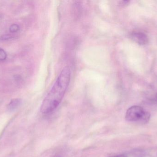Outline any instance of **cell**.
Returning a JSON list of instances; mask_svg holds the SVG:
<instances>
[{"label":"cell","instance_id":"6da1fadb","mask_svg":"<svg viewBox=\"0 0 157 157\" xmlns=\"http://www.w3.org/2000/svg\"><path fill=\"white\" fill-rule=\"evenodd\" d=\"M70 76V69L68 67H65L42 102L41 107L42 113H51L58 107L69 86Z\"/></svg>","mask_w":157,"mask_h":157},{"label":"cell","instance_id":"7a4b0ae2","mask_svg":"<svg viewBox=\"0 0 157 157\" xmlns=\"http://www.w3.org/2000/svg\"><path fill=\"white\" fill-rule=\"evenodd\" d=\"M150 115L146 112L143 108L138 105L129 107L126 112L125 119L129 122H135L139 120L147 122L149 119Z\"/></svg>","mask_w":157,"mask_h":157},{"label":"cell","instance_id":"3957f363","mask_svg":"<svg viewBox=\"0 0 157 157\" xmlns=\"http://www.w3.org/2000/svg\"><path fill=\"white\" fill-rule=\"evenodd\" d=\"M130 38L138 45H145L149 42L148 36L145 33L142 32H133L130 35Z\"/></svg>","mask_w":157,"mask_h":157},{"label":"cell","instance_id":"277c9868","mask_svg":"<svg viewBox=\"0 0 157 157\" xmlns=\"http://www.w3.org/2000/svg\"><path fill=\"white\" fill-rule=\"evenodd\" d=\"M21 103V100L19 99L12 100L8 105V107L10 111L14 110L20 105Z\"/></svg>","mask_w":157,"mask_h":157},{"label":"cell","instance_id":"5b68a950","mask_svg":"<svg viewBox=\"0 0 157 157\" xmlns=\"http://www.w3.org/2000/svg\"><path fill=\"white\" fill-rule=\"evenodd\" d=\"M9 30L11 32H16L18 31H19V26L17 25H16V24H14V25H12L10 27Z\"/></svg>","mask_w":157,"mask_h":157},{"label":"cell","instance_id":"8992f818","mask_svg":"<svg viewBox=\"0 0 157 157\" xmlns=\"http://www.w3.org/2000/svg\"><path fill=\"white\" fill-rule=\"evenodd\" d=\"M7 55L6 52L2 48H0V60L3 61L7 58Z\"/></svg>","mask_w":157,"mask_h":157},{"label":"cell","instance_id":"52a82bcc","mask_svg":"<svg viewBox=\"0 0 157 157\" xmlns=\"http://www.w3.org/2000/svg\"><path fill=\"white\" fill-rule=\"evenodd\" d=\"M109 157H127V156H125L124 155H115V156H110Z\"/></svg>","mask_w":157,"mask_h":157},{"label":"cell","instance_id":"ba28073f","mask_svg":"<svg viewBox=\"0 0 157 157\" xmlns=\"http://www.w3.org/2000/svg\"><path fill=\"white\" fill-rule=\"evenodd\" d=\"M52 157H63V156L61 155H60V154H57V155H55Z\"/></svg>","mask_w":157,"mask_h":157},{"label":"cell","instance_id":"9c48e42d","mask_svg":"<svg viewBox=\"0 0 157 157\" xmlns=\"http://www.w3.org/2000/svg\"></svg>","mask_w":157,"mask_h":157}]
</instances>
